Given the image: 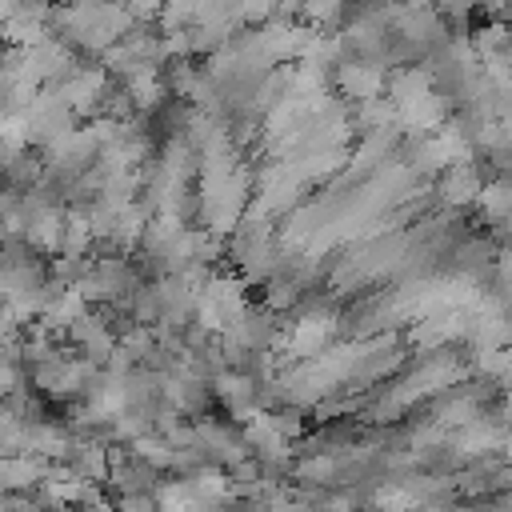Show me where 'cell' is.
I'll use <instances>...</instances> for the list:
<instances>
[{
    "label": "cell",
    "mask_w": 512,
    "mask_h": 512,
    "mask_svg": "<svg viewBox=\"0 0 512 512\" xmlns=\"http://www.w3.org/2000/svg\"><path fill=\"white\" fill-rule=\"evenodd\" d=\"M332 84H336L348 100L368 104V100H380L388 76H384V68H376V64H364V60H340V64L332 68Z\"/></svg>",
    "instance_id": "obj_1"
},
{
    "label": "cell",
    "mask_w": 512,
    "mask_h": 512,
    "mask_svg": "<svg viewBox=\"0 0 512 512\" xmlns=\"http://www.w3.org/2000/svg\"><path fill=\"white\" fill-rule=\"evenodd\" d=\"M484 172H480V164H452V168H444L440 176H436V192H440V200L448 204V208H464V204H472V200H480V192H484Z\"/></svg>",
    "instance_id": "obj_2"
},
{
    "label": "cell",
    "mask_w": 512,
    "mask_h": 512,
    "mask_svg": "<svg viewBox=\"0 0 512 512\" xmlns=\"http://www.w3.org/2000/svg\"><path fill=\"white\" fill-rule=\"evenodd\" d=\"M48 476H52V460H44V456H8V460L0 464L4 492H16V496L40 492Z\"/></svg>",
    "instance_id": "obj_3"
},
{
    "label": "cell",
    "mask_w": 512,
    "mask_h": 512,
    "mask_svg": "<svg viewBox=\"0 0 512 512\" xmlns=\"http://www.w3.org/2000/svg\"><path fill=\"white\" fill-rule=\"evenodd\" d=\"M212 392H216V400L236 416V412H244V408H256L260 384H256L248 372H224V376L212 380Z\"/></svg>",
    "instance_id": "obj_4"
},
{
    "label": "cell",
    "mask_w": 512,
    "mask_h": 512,
    "mask_svg": "<svg viewBox=\"0 0 512 512\" xmlns=\"http://www.w3.org/2000/svg\"><path fill=\"white\" fill-rule=\"evenodd\" d=\"M68 464L76 468V476H84V480H92V484H108V476H112L108 444H104V440H80V436H76Z\"/></svg>",
    "instance_id": "obj_5"
},
{
    "label": "cell",
    "mask_w": 512,
    "mask_h": 512,
    "mask_svg": "<svg viewBox=\"0 0 512 512\" xmlns=\"http://www.w3.org/2000/svg\"><path fill=\"white\" fill-rule=\"evenodd\" d=\"M92 244H96V232H92L88 212L68 208V216H64V252L60 256H88Z\"/></svg>",
    "instance_id": "obj_6"
},
{
    "label": "cell",
    "mask_w": 512,
    "mask_h": 512,
    "mask_svg": "<svg viewBox=\"0 0 512 512\" xmlns=\"http://www.w3.org/2000/svg\"><path fill=\"white\" fill-rule=\"evenodd\" d=\"M132 456L136 460H144V464H152L156 472L160 468H168L172 472V460H176V448L164 440V436H156V432H148V436H140L136 444H132Z\"/></svg>",
    "instance_id": "obj_7"
},
{
    "label": "cell",
    "mask_w": 512,
    "mask_h": 512,
    "mask_svg": "<svg viewBox=\"0 0 512 512\" xmlns=\"http://www.w3.org/2000/svg\"><path fill=\"white\" fill-rule=\"evenodd\" d=\"M300 304V280L280 272L268 280V292H264V308L268 312H284V308H296Z\"/></svg>",
    "instance_id": "obj_8"
},
{
    "label": "cell",
    "mask_w": 512,
    "mask_h": 512,
    "mask_svg": "<svg viewBox=\"0 0 512 512\" xmlns=\"http://www.w3.org/2000/svg\"><path fill=\"white\" fill-rule=\"evenodd\" d=\"M200 80H204V72H196L192 60H172V64L164 68V84H168V92H176V96H188V100H192V92H196Z\"/></svg>",
    "instance_id": "obj_9"
},
{
    "label": "cell",
    "mask_w": 512,
    "mask_h": 512,
    "mask_svg": "<svg viewBox=\"0 0 512 512\" xmlns=\"http://www.w3.org/2000/svg\"><path fill=\"white\" fill-rule=\"evenodd\" d=\"M292 472H296L300 480H336L340 460H336V456H308V460H300Z\"/></svg>",
    "instance_id": "obj_10"
},
{
    "label": "cell",
    "mask_w": 512,
    "mask_h": 512,
    "mask_svg": "<svg viewBox=\"0 0 512 512\" xmlns=\"http://www.w3.org/2000/svg\"><path fill=\"white\" fill-rule=\"evenodd\" d=\"M272 424H276V432L284 436V440H296L300 436V408L296 404H288V408H280V412H272Z\"/></svg>",
    "instance_id": "obj_11"
},
{
    "label": "cell",
    "mask_w": 512,
    "mask_h": 512,
    "mask_svg": "<svg viewBox=\"0 0 512 512\" xmlns=\"http://www.w3.org/2000/svg\"><path fill=\"white\" fill-rule=\"evenodd\" d=\"M0 388H4V400H12V396H20V392H24V388H20V364H16V360H4Z\"/></svg>",
    "instance_id": "obj_12"
},
{
    "label": "cell",
    "mask_w": 512,
    "mask_h": 512,
    "mask_svg": "<svg viewBox=\"0 0 512 512\" xmlns=\"http://www.w3.org/2000/svg\"><path fill=\"white\" fill-rule=\"evenodd\" d=\"M356 508V496L352 492H336V496H324L316 504V512H352Z\"/></svg>",
    "instance_id": "obj_13"
},
{
    "label": "cell",
    "mask_w": 512,
    "mask_h": 512,
    "mask_svg": "<svg viewBox=\"0 0 512 512\" xmlns=\"http://www.w3.org/2000/svg\"><path fill=\"white\" fill-rule=\"evenodd\" d=\"M300 16H308V20H340L344 8H336V4H304Z\"/></svg>",
    "instance_id": "obj_14"
}]
</instances>
